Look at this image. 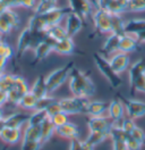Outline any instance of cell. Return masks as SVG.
<instances>
[{
    "label": "cell",
    "mask_w": 145,
    "mask_h": 150,
    "mask_svg": "<svg viewBox=\"0 0 145 150\" xmlns=\"http://www.w3.org/2000/svg\"><path fill=\"white\" fill-rule=\"evenodd\" d=\"M69 89L72 96L87 99L95 93V85L93 81L75 66L69 74Z\"/></svg>",
    "instance_id": "cell-1"
},
{
    "label": "cell",
    "mask_w": 145,
    "mask_h": 150,
    "mask_svg": "<svg viewBox=\"0 0 145 150\" xmlns=\"http://www.w3.org/2000/svg\"><path fill=\"white\" fill-rule=\"evenodd\" d=\"M46 34H34L28 28H25L18 35L17 45H16V56L19 59L27 50L34 49L37 43L43 41Z\"/></svg>",
    "instance_id": "cell-2"
},
{
    "label": "cell",
    "mask_w": 145,
    "mask_h": 150,
    "mask_svg": "<svg viewBox=\"0 0 145 150\" xmlns=\"http://www.w3.org/2000/svg\"><path fill=\"white\" fill-rule=\"evenodd\" d=\"M72 67H74V64L70 62L65 66H61V67L54 69L53 72H51L45 77V84H46L49 93L54 92L58 88H60L66 82V80L69 77Z\"/></svg>",
    "instance_id": "cell-3"
},
{
    "label": "cell",
    "mask_w": 145,
    "mask_h": 150,
    "mask_svg": "<svg viewBox=\"0 0 145 150\" xmlns=\"http://www.w3.org/2000/svg\"><path fill=\"white\" fill-rule=\"evenodd\" d=\"M93 59H94V63L98 67V69L101 72V74L107 79L109 84L112 88H119L122 84V80H121L120 75L113 71V68L111 67L109 60L106 57L100 55V54H94Z\"/></svg>",
    "instance_id": "cell-4"
},
{
    "label": "cell",
    "mask_w": 145,
    "mask_h": 150,
    "mask_svg": "<svg viewBox=\"0 0 145 150\" xmlns=\"http://www.w3.org/2000/svg\"><path fill=\"white\" fill-rule=\"evenodd\" d=\"M89 101L90 100L87 98L72 96L70 98L60 99L59 103H60L61 110L66 112L67 115H77V114H86Z\"/></svg>",
    "instance_id": "cell-5"
},
{
    "label": "cell",
    "mask_w": 145,
    "mask_h": 150,
    "mask_svg": "<svg viewBox=\"0 0 145 150\" xmlns=\"http://www.w3.org/2000/svg\"><path fill=\"white\" fill-rule=\"evenodd\" d=\"M28 91H30V89H28V85H27L25 79L19 75H15L14 85L7 92V103H11L14 106H18L23 96L27 93Z\"/></svg>",
    "instance_id": "cell-6"
},
{
    "label": "cell",
    "mask_w": 145,
    "mask_h": 150,
    "mask_svg": "<svg viewBox=\"0 0 145 150\" xmlns=\"http://www.w3.org/2000/svg\"><path fill=\"white\" fill-rule=\"evenodd\" d=\"M93 23L95 31L100 34L111 33V14L108 10L98 8L93 13Z\"/></svg>",
    "instance_id": "cell-7"
},
{
    "label": "cell",
    "mask_w": 145,
    "mask_h": 150,
    "mask_svg": "<svg viewBox=\"0 0 145 150\" xmlns=\"http://www.w3.org/2000/svg\"><path fill=\"white\" fill-rule=\"evenodd\" d=\"M20 21L13 9H8L0 14V34H9L13 30L18 28Z\"/></svg>",
    "instance_id": "cell-8"
},
{
    "label": "cell",
    "mask_w": 145,
    "mask_h": 150,
    "mask_svg": "<svg viewBox=\"0 0 145 150\" xmlns=\"http://www.w3.org/2000/svg\"><path fill=\"white\" fill-rule=\"evenodd\" d=\"M72 10L69 7H57V6H54L52 9H50L48 13H45L43 15H41L42 16V18L44 21L45 25L48 26V28H50V26H53V25H57V24H60V22H61V19L65 17V16H67L69 13H70Z\"/></svg>",
    "instance_id": "cell-9"
},
{
    "label": "cell",
    "mask_w": 145,
    "mask_h": 150,
    "mask_svg": "<svg viewBox=\"0 0 145 150\" xmlns=\"http://www.w3.org/2000/svg\"><path fill=\"white\" fill-rule=\"evenodd\" d=\"M122 103L125 107V112L129 118L135 121L145 115V103L143 101L134 100V99H125Z\"/></svg>",
    "instance_id": "cell-10"
},
{
    "label": "cell",
    "mask_w": 145,
    "mask_h": 150,
    "mask_svg": "<svg viewBox=\"0 0 145 150\" xmlns=\"http://www.w3.org/2000/svg\"><path fill=\"white\" fill-rule=\"evenodd\" d=\"M109 138L112 141V150H128L126 144V134L120 124H113L109 132Z\"/></svg>",
    "instance_id": "cell-11"
},
{
    "label": "cell",
    "mask_w": 145,
    "mask_h": 150,
    "mask_svg": "<svg viewBox=\"0 0 145 150\" xmlns=\"http://www.w3.org/2000/svg\"><path fill=\"white\" fill-rule=\"evenodd\" d=\"M53 43L54 41H52L49 38H45L43 41L37 43L36 47L34 48V62H33V64L40 63L49 56L50 52L53 51Z\"/></svg>",
    "instance_id": "cell-12"
},
{
    "label": "cell",
    "mask_w": 145,
    "mask_h": 150,
    "mask_svg": "<svg viewBox=\"0 0 145 150\" xmlns=\"http://www.w3.org/2000/svg\"><path fill=\"white\" fill-rule=\"evenodd\" d=\"M83 21L81 16H78L75 13H69L66 16V25H65V30L67 32V35L69 38L75 37L82 28H83Z\"/></svg>",
    "instance_id": "cell-13"
},
{
    "label": "cell",
    "mask_w": 145,
    "mask_h": 150,
    "mask_svg": "<svg viewBox=\"0 0 145 150\" xmlns=\"http://www.w3.org/2000/svg\"><path fill=\"white\" fill-rule=\"evenodd\" d=\"M108 115L109 118L115 123V124H120L124 120L125 116V107L124 103H121L119 99H113L111 103H109L108 107Z\"/></svg>",
    "instance_id": "cell-14"
},
{
    "label": "cell",
    "mask_w": 145,
    "mask_h": 150,
    "mask_svg": "<svg viewBox=\"0 0 145 150\" xmlns=\"http://www.w3.org/2000/svg\"><path fill=\"white\" fill-rule=\"evenodd\" d=\"M109 63H110V65H111V67L113 68V71L116 73L121 74L122 72L126 71L128 68V66H129V57L125 52L117 51L109 59Z\"/></svg>",
    "instance_id": "cell-15"
},
{
    "label": "cell",
    "mask_w": 145,
    "mask_h": 150,
    "mask_svg": "<svg viewBox=\"0 0 145 150\" xmlns=\"http://www.w3.org/2000/svg\"><path fill=\"white\" fill-rule=\"evenodd\" d=\"M115 123L112 122L109 117H104L102 116H94V117H90L89 122H87V126L90 132L94 131H110L111 126Z\"/></svg>",
    "instance_id": "cell-16"
},
{
    "label": "cell",
    "mask_w": 145,
    "mask_h": 150,
    "mask_svg": "<svg viewBox=\"0 0 145 150\" xmlns=\"http://www.w3.org/2000/svg\"><path fill=\"white\" fill-rule=\"evenodd\" d=\"M72 13L77 14L82 18H86L92 13V5L90 0H68Z\"/></svg>",
    "instance_id": "cell-17"
},
{
    "label": "cell",
    "mask_w": 145,
    "mask_h": 150,
    "mask_svg": "<svg viewBox=\"0 0 145 150\" xmlns=\"http://www.w3.org/2000/svg\"><path fill=\"white\" fill-rule=\"evenodd\" d=\"M75 50V45L72 41V38H65L61 40L54 41L53 43V51L59 54V55H63V56H69L72 55Z\"/></svg>",
    "instance_id": "cell-18"
},
{
    "label": "cell",
    "mask_w": 145,
    "mask_h": 150,
    "mask_svg": "<svg viewBox=\"0 0 145 150\" xmlns=\"http://www.w3.org/2000/svg\"><path fill=\"white\" fill-rule=\"evenodd\" d=\"M22 137H23L22 129L10 127V126H5V129L0 133V139L8 144L17 143L18 141H20Z\"/></svg>",
    "instance_id": "cell-19"
},
{
    "label": "cell",
    "mask_w": 145,
    "mask_h": 150,
    "mask_svg": "<svg viewBox=\"0 0 145 150\" xmlns=\"http://www.w3.org/2000/svg\"><path fill=\"white\" fill-rule=\"evenodd\" d=\"M143 32H145V19L133 18L125 23V34L136 38Z\"/></svg>",
    "instance_id": "cell-20"
},
{
    "label": "cell",
    "mask_w": 145,
    "mask_h": 150,
    "mask_svg": "<svg viewBox=\"0 0 145 150\" xmlns=\"http://www.w3.org/2000/svg\"><path fill=\"white\" fill-rule=\"evenodd\" d=\"M54 132L59 137L65 138V139H70V140H72V139L80 138V130H78V127L75 124H72L70 122H67L66 124L61 125V126L56 127Z\"/></svg>",
    "instance_id": "cell-21"
},
{
    "label": "cell",
    "mask_w": 145,
    "mask_h": 150,
    "mask_svg": "<svg viewBox=\"0 0 145 150\" xmlns=\"http://www.w3.org/2000/svg\"><path fill=\"white\" fill-rule=\"evenodd\" d=\"M30 115L24 112H14L11 115H9L7 117H5V124L6 126H10V127H17V129H22V126L28 122Z\"/></svg>",
    "instance_id": "cell-22"
},
{
    "label": "cell",
    "mask_w": 145,
    "mask_h": 150,
    "mask_svg": "<svg viewBox=\"0 0 145 150\" xmlns=\"http://www.w3.org/2000/svg\"><path fill=\"white\" fill-rule=\"evenodd\" d=\"M137 39L133 35L129 34H122L120 35V40H119V46H118V51L120 52H125V54H129L135 51L137 48Z\"/></svg>",
    "instance_id": "cell-23"
},
{
    "label": "cell",
    "mask_w": 145,
    "mask_h": 150,
    "mask_svg": "<svg viewBox=\"0 0 145 150\" xmlns=\"http://www.w3.org/2000/svg\"><path fill=\"white\" fill-rule=\"evenodd\" d=\"M109 103L106 101H99V100H94V101H89L87 105V109L86 114L90 117L94 116H102L106 112H108Z\"/></svg>",
    "instance_id": "cell-24"
},
{
    "label": "cell",
    "mask_w": 145,
    "mask_h": 150,
    "mask_svg": "<svg viewBox=\"0 0 145 150\" xmlns=\"http://www.w3.org/2000/svg\"><path fill=\"white\" fill-rule=\"evenodd\" d=\"M27 28H30L34 34H45V32L48 30V26L45 25L42 16L41 15H36V14H34L30 18Z\"/></svg>",
    "instance_id": "cell-25"
},
{
    "label": "cell",
    "mask_w": 145,
    "mask_h": 150,
    "mask_svg": "<svg viewBox=\"0 0 145 150\" xmlns=\"http://www.w3.org/2000/svg\"><path fill=\"white\" fill-rule=\"evenodd\" d=\"M30 91L34 94L37 99H41L45 96H48L49 92H48V88L45 84V76H43V75L37 76L33 85H32V88L30 89Z\"/></svg>",
    "instance_id": "cell-26"
},
{
    "label": "cell",
    "mask_w": 145,
    "mask_h": 150,
    "mask_svg": "<svg viewBox=\"0 0 145 150\" xmlns=\"http://www.w3.org/2000/svg\"><path fill=\"white\" fill-rule=\"evenodd\" d=\"M145 73V59H139L136 63L129 67V73H128V77H129V85H132L135 80L141 76L142 74Z\"/></svg>",
    "instance_id": "cell-27"
},
{
    "label": "cell",
    "mask_w": 145,
    "mask_h": 150,
    "mask_svg": "<svg viewBox=\"0 0 145 150\" xmlns=\"http://www.w3.org/2000/svg\"><path fill=\"white\" fill-rule=\"evenodd\" d=\"M119 40H120V35L119 34H115V33H110L104 43H103V48L102 50L107 54L110 55L112 52H117L118 51V46H119Z\"/></svg>",
    "instance_id": "cell-28"
},
{
    "label": "cell",
    "mask_w": 145,
    "mask_h": 150,
    "mask_svg": "<svg viewBox=\"0 0 145 150\" xmlns=\"http://www.w3.org/2000/svg\"><path fill=\"white\" fill-rule=\"evenodd\" d=\"M24 141H40L41 142V126L36 125H27L23 132ZM43 144V143H42Z\"/></svg>",
    "instance_id": "cell-29"
},
{
    "label": "cell",
    "mask_w": 145,
    "mask_h": 150,
    "mask_svg": "<svg viewBox=\"0 0 145 150\" xmlns=\"http://www.w3.org/2000/svg\"><path fill=\"white\" fill-rule=\"evenodd\" d=\"M45 34H46V38L51 39L52 41H58V40H61V39H65V38L68 37L65 28L61 26L60 24H57V25L48 28Z\"/></svg>",
    "instance_id": "cell-30"
},
{
    "label": "cell",
    "mask_w": 145,
    "mask_h": 150,
    "mask_svg": "<svg viewBox=\"0 0 145 150\" xmlns=\"http://www.w3.org/2000/svg\"><path fill=\"white\" fill-rule=\"evenodd\" d=\"M37 98L31 91H28L27 93L23 96V98L20 99V101L18 103L19 107H22L25 110H35L36 105H37Z\"/></svg>",
    "instance_id": "cell-31"
},
{
    "label": "cell",
    "mask_w": 145,
    "mask_h": 150,
    "mask_svg": "<svg viewBox=\"0 0 145 150\" xmlns=\"http://www.w3.org/2000/svg\"><path fill=\"white\" fill-rule=\"evenodd\" d=\"M54 125L52 124L51 120L48 117L44 122L41 124V142L45 143L46 141H49L51 139V137L53 135L54 133Z\"/></svg>",
    "instance_id": "cell-32"
},
{
    "label": "cell",
    "mask_w": 145,
    "mask_h": 150,
    "mask_svg": "<svg viewBox=\"0 0 145 150\" xmlns=\"http://www.w3.org/2000/svg\"><path fill=\"white\" fill-rule=\"evenodd\" d=\"M109 132L110 131H94V132H90L87 139H86V142L92 146V147H96L98 144L102 143L103 141L106 140L107 138H109Z\"/></svg>",
    "instance_id": "cell-33"
},
{
    "label": "cell",
    "mask_w": 145,
    "mask_h": 150,
    "mask_svg": "<svg viewBox=\"0 0 145 150\" xmlns=\"http://www.w3.org/2000/svg\"><path fill=\"white\" fill-rule=\"evenodd\" d=\"M125 21L121 18L120 15L111 14V33L122 35L125 34Z\"/></svg>",
    "instance_id": "cell-34"
},
{
    "label": "cell",
    "mask_w": 145,
    "mask_h": 150,
    "mask_svg": "<svg viewBox=\"0 0 145 150\" xmlns=\"http://www.w3.org/2000/svg\"><path fill=\"white\" fill-rule=\"evenodd\" d=\"M48 118V114L45 110H33V112L30 115L27 125H36L41 126V124Z\"/></svg>",
    "instance_id": "cell-35"
},
{
    "label": "cell",
    "mask_w": 145,
    "mask_h": 150,
    "mask_svg": "<svg viewBox=\"0 0 145 150\" xmlns=\"http://www.w3.org/2000/svg\"><path fill=\"white\" fill-rule=\"evenodd\" d=\"M127 1L128 0H112L107 10L112 15H120L122 11H126Z\"/></svg>",
    "instance_id": "cell-36"
},
{
    "label": "cell",
    "mask_w": 145,
    "mask_h": 150,
    "mask_svg": "<svg viewBox=\"0 0 145 150\" xmlns=\"http://www.w3.org/2000/svg\"><path fill=\"white\" fill-rule=\"evenodd\" d=\"M14 81H15V75L2 73L0 75V90L5 91L7 93L9 90L13 88Z\"/></svg>",
    "instance_id": "cell-37"
},
{
    "label": "cell",
    "mask_w": 145,
    "mask_h": 150,
    "mask_svg": "<svg viewBox=\"0 0 145 150\" xmlns=\"http://www.w3.org/2000/svg\"><path fill=\"white\" fill-rule=\"evenodd\" d=\"M54 7V5L50 4L46 0H39L34 6V14L36 15H43L45 13H48L50 9H52Z\"/></svg>",
    "instance_id": "cell-38"
},
{
    "label": "cell",
    "mask_w": 145,
    "mask_h": 150,
    "mask_svg": "<svg viewBox=\"0 0 145 150\" xmlns=\"http://www.w3.org/2000/svg\"><path fill=\"white\" fill-rule=\"evenodd\" d=\"M93 149H94V147L90 146L86 141H82L80 138L72 139L70 141L69 150H93Z\"/></svg>",
    "instance_id": "cell-39"
},
{
    "label": "cell",
    "mask_w": 145,
    "mask_h": 150,
    "mask_svg": "<svg viewBox=\"0 0 145 150\" xmlns=\"http://www.w3.org/2000/svg\"><path fill=\"white\" fill-rule=\"evenodd\" d=\"M127 11H144L145 0H128L127 1Z\"/></svg>",
    "instance_id": "cell-40"
},
{
    "label": "cell",
    "mask_w": 145,
    "mask_h": 150,
    "mask_svg": "<svg viewBox=\"0 0 145 150\" xmlns=\"http://www.w3.org/2000/svg\"><path fill=\"white\" fill-rule=\"evenodd\" d=\"M130 89H132V92L138 91V92H144L145 93V73L136 79L135 82L130 85Z\"/></svg>",
    "instance_id": "cell-41"
},
{
    "label": "cell",
    "mask_w": 145,
    "mask_h": 150,
    "mask_svg": "<svg viewBox=\"0 0 145 150\" xmlns=\"http://www.w3.org/2000/svg\"><path fill=\"white\" fill-rule=\"evenodd\" d=\"M50 120H51L52 124L54 125V127H58V126H61V125H63V124H66V123L68 122V115L63 112H58L54 116L50 117Z\"/></svg>",
    "instance_id": "cell-42"
},
{
    "label": "cell",
    "mask_w": 145,
    "mask_h": 150,
    "mask_svg": "<svg viewBox=\"0 0 145 150\" xmlns=\"http://www.w3.org/2000/svg\"><path fill=\"white\" fill-rule=\"evenodd\" d=\"M56 100H57V99H54V98L50 97V96L48 94V96H45V97H43V98H41V99L37 100L36 109H37V110H45V109H46L52 103H54Z\"/></svg>",
    "instance_id": "cell-43"
},
{
    "label": "cell",
    "mask_w": 145,
    "mask_h": 150,
    "mask_svg": "<svg viewBox=\"0 0 145 150\" xmlns=\"http://www.w3.org/2000/svg\"><path fill=\"white\" fill-rule=\"evenodd\" d=\"M120 126H121V129H122V131L124 133L126 134V135H129L133 130L136 127V124L134 122V120H132V118H124L122 120V122L120 123Z\"/></svg>",
    "instance_id": "cell-44"
},
{
    "label": "cell",
    "mask_w": 145,
    "mask_h": 150,
    "mask_svg": "<svg viewBox=\"0 0 145 150\" xmlns=\"http://www.w3.org/2000/svg\"><path fill=\"white\" fill-rule=\"evenodd\" d=\"M14 56V50H13V48L9 46L8 43H6V42H1L0 43V57H4V58H6L7 60L10 59L11 57Z\"/></svg>",
    "instance_id": "cell-45"
},
{
    "label": "cell",
    "mask_w": 145,
    "mask_h": 150,
    "mask_svg": "<svg viewBox=\"0 0 145 150\" xmlns=\"http://www.w3.org/2000/svg\"><path fill=\"white\" fill-rule=\"evenodd\" d=\"M42 147V142L40 141H24L22 140L20 150H40Z\"/></svg>",
    "instance_id": "cell-46"
},
{
    "label": "cell",
    "mask_w": 145,
    "mask_h": 150,
    "mask_svg": "<svg viewBox=\"0 0 145 150\" xmlns=\"http://www.w3.org/2000/svg\"><path fill=\"white\" fill-rule=\"evenodd\" d=\"M126 144L128 150H141L142 146H143V143L133 139L130 135H126Z\"/></svg>",
    "instance_id": "cell-47"
},
{
    "label": "cell",
    "mask_w": 145,
    "mask_h": 150,
    "mask_svg": "<svg viewBox=\"0 0 145 150\" xmlns=\"http://www.w3.org/2000/svg\"><path fill=\"white\" fill-rule=\"evenodd\" d=\"M45 112L48 114V117L50 118V117H52L54 116L56 114H58V112H61V107H60V103H59V100H56L54 103H52L46 109H45Z\"/></svg>",
    "instance_id": "cell-48"
},
{
    "label": "cell",
    "mask_w": 145,
    "mask_h": 150,
    "mask_svg": "<svg viewBox=\"0 0 145 150\" xmlns=\"http://www.w3.org/2000/svg\"><path fill=\"white\" fill-rule=\"evenodd\" d=\"M129 135H130L133 139L139 141L141 143H144L145 142V133H144V131H143L141 127H138V126H136Z\"/></svg>",
    "instance_id": "cell-49"
},
{
    "label": "cell",
    "mask_w": 145,
    "mask_h": 150,
    "mask_svg": "<svg viewBox=\"0 0 145 150\" xmlns=\"http://www.w3.org/2000/svg\"><path fill=\"white\" fill-rule=\"evenodd\" d=\"M111 1H112V0H96V2H98V8L107 10Z\"/></svg>",
    "instance_id": "cell-50"
},
{
    "label": "cell",
    "mask_w": 145,
    "mask_h": 150,
    "mask_svg": "<svg viewBox=\"0 0 145 150\" xmlns=\"http://www.w3.org/2000/svg\"><path fill=\"white\" fill-rule=\"evenodd\" d=\"M6 103H7V93L0 90V107H2Z\"/></svg>",
    "instance_id": "cell-51"
},
{
    "label": "cell",
    "mask_w": 145,
    "mask_h": 150,
    "mask_svg": "<svg viewBox=\"0 0 145 150\" xmlns=\"http://www.w3.org/2000/svg\"><path fill=\"white\" fill-rule=\"evenodd\" d=\"M7 59L4 58V57H0V73H4V69L6 67V64H7Z\"/></svg>",
    "instance_id": "cell-52"
},
{
    "label": "cell",
    "mask_w": 145,
    "mask_h": 150,
    "mask_svg": "<svg viewBox=\"0 0 145 150\" xmlns=\"http://www.w3.org/2000/svg\"><path fill=\"white\" fill-rule=\"evenodd\" d=\"M136 39H137V41H138V42H144L145 43V32L141 33L139 35H137Z\"/></svg>",
    "instance_id": "cell-53"
},
{
    "label": "cell",
    "mask_w": 145,
    "mask_h": 150,
    "mask_svg": "<svg viewBox=\"0 0 145 150\" xmlns=\"http://www.w3.org/2000/svg\"><path fill=\"white\" fill-rule=\"evenodd\" d=\"M5 126H6V124H5V117H2V118H0V133L5 129Z\"/></svg>",
    "instance_id": "cell-54"
},
{
    "label": "cell",
    "mask_w": 145,
    "mask_h": 150,
    "mask_svg": "<svg viewBox=\"0 0 145 150\" xmlns=\"http://www.w3.org/2000/svg\"><path fill=\"white\" fill-rule=\"evenodd\" d=\"M46 1H49L50 4H52V5H54V6H56V4L58 2V0H46Z\"/></svg>",
    "instance_id": "cell-55"
},
{
    "label": "cell",
    "mask_w": 145,
    "mask_h": 150,
    "mask_svg": "<svg viewBox=\"0 0 145 150\" xmlns=\"http://www.w3.org/2000/svg\"><path fill=\"white\" fill-rule=\"evenodd\" d=\"M2 117H5V116H4V112H2V108L0 107V118H2Z\"/></svg>",
    "instance_id": "cell-56"
},
{
    "label": "cell",
    "mask_w": 145,
    "mask_h": 150,
    "mask_svg": "<svg viewBox=\"0 0 145 150\" xmlns=\"http://www.w3.org/2000/svg\"><path fill=\"white\" fill-rule=\"evenodd\" d=\"M1 42H2V35L0 34V43H1Z\"/></svg>",
    "instance_id": "cell-57"
}]
</instances>
